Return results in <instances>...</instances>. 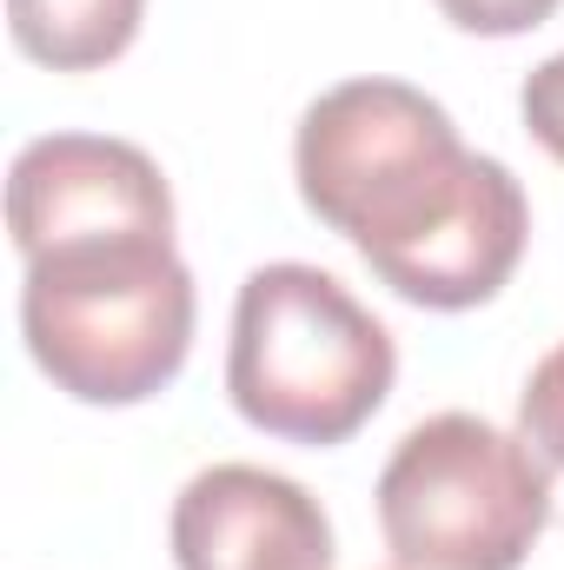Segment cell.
Wrapping results in <instances>:
<instances>
[{
  "label": "cell",
  "instance_id": "6da1fadb",
  "mask_svg": "<svg viewBox=\"0 0 564 570\" xmlns=\"http://www.w3.org/2000/svg\"><path fill=\"white\" fill-rule=\"evenodd\" d=\"M299 199L425 312L498 298L525 259L532 199L505 159L471 153L451 114L406 80L319 94L292 140Z\"/></svg>",
  "mask_w": 564,
  "mask_h": 570
},
{
  "label": "cell",
  "instance_id": "5b68a950",
  "mask_svg": "<svg viewBox=\"0 0 564 570\" xmlns=\"http://www.w3.org/2000/svg\"><path fill=\"white\" fill-rule=\"evenodd\" d=\"M7 233L20 259L107 233H173V186L134 140L47 134L7 173Z\"/></svg>",
  "mask_w": 564,
  "mask_h": 570
},
{
  "label": "cell",
  "instance_id": "52a82bcc",
  "mask_svg": "<svg viewBox=\"0 0 564 570\" xmlns=\"http://www.w3.org/2000/svg\"><path fill=\"white\" fill-rule=\"evenodd\" d=\"M146 0H7L13 47L54 73H94L134 47Z\"/></svg>",
  "mask_w": 564,
  "mask_h": 570
},
{
  "label": "cell",
  "instance_id": "30bf717a",
  "mask_svg": "<svg viewBox=\"0 0 564 570\" xmlns=\"http://www.w3.org/2000/svg\"><path fill=\"white\" fill-rule=\"evenodd\" d=\"M518 114H525V134H532V140L564 166V53H552L545 67H532V73H525Z\"/></svg>",
  "mask_w": 564,
  "mask_h": 570
},
{
  "label": "cell",
  "instance_id": "3957f363",
  "mask_svg": "<svg viewBox=\"0 0 564 570\" xmlns=\"http://www.w3.org/2000/svg\"><path fill=\"white\" fill-rule=\"evenodd\" d=\"M399 379L392 332L319 266H260L240 285L226 392L233 412L285 444H346Z\"/></svg>",
  "mask_w": 564,
  "mask_h": 570
},
{
  "label": "cell",
  "instance_id": "8992f818",
  "mask_svg": "<svg viewBox=\"0 0 564 570\" xmlns=\"http://www.w3.org/2000/svg\"><path fill=\"white\" fill-rule=\"evenodd\" d=\"M179 570H332L325 504L266 464H213L173 498Z\"/></svg>",
  "mask_w": 564,
  "mask_h": 570
},
{
  "label": "cell",
  "instance_id": "277c9868",
  "mask_svg": "<svg viewBox=\"0 0 564 570\" xmlns=\"http://www.w3.org/2000/svg\"><path fill=\"white\" fill-rule=\"evenodd\" d=\"M552 524V498L518 431L438 412L379 471V531L399 570H518Z\"/></svg>",
  "mask_w": 564,
  "mask_h": 570
},
{
  "label": "cell",
  "instance_id": "7a4b0ae2",
  "mask_svg": "<svg viewBox=\"0 0 564 570\" xmlns=\"http://www.w3.org/2000/svg\"><path fill=\"white\" fill-rule=\"evenodd\" d=\"M33 365L80 405H140L193 352V273L173 233H107L20 259Z\"/></svg>",
  "mask_w": 564,
  "mask_h": 570
},
{
  "label": "cell",
  "instance_id": "9c48e42d",
  "mask_svg": "<svg viewBox=\"0 0 564 570\" xmlns=\"http://www.w3.org/2000/svg\"><path fill=\"white\" fill-rule=\"evenodd\" d=\"M564 0H438V13L465 33H485V40H512V33H532L558 13Z\"/></svg>",
  "mask_w": 564,
  "mask_h": 570
},
{
  "label": "cell",
  "instance_id": "ba28073f",
  "mask_svg": "<svg viewBox=\"0 0 564 570\" xmlns=\"http://www.w3.org/2000/svg\"><path fill=\"white\" fill-rule=\"evenodd\" d=\"M518 444L545 478L552 524H564V345L532 365V379L518 392Z\"/></svg>",
  "mask_w": 564,
  "mask_h": 570
}]
</instances>
